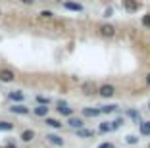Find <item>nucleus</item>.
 Listing matches in <instances>:
<instances>
[{"instance_id":"nucleus-1","label":"nucleus","mask_w":150,"mask_h":148,"mask_svg":"<svg viewBox=\"0 0 150 148\" xmlns=\"http://www.w3.org/2000/svg\"><path fill=\"white\" fill-rule=\"evenodd\" d=\"M16 81V71L12 67H2L0 69V83H13Z\"/></svg>"},{"instance_id":"nucleus-2","label":"nucleus","mask_w":150,"mask_h":148,"mask_svg":"<svg viewBox=\"0 0 150 148\" xmlns=\"http://www.w3.org/2000/svg\"><path fill=\"white\" fill-rule=\"evenodd\" d=\"M98 31H100V35L106 37V39L115 37V25H112V23H102V25L98 27Z\"/></svg>"},{"instance_id":"nucleus-3","label":"nucleus","mask_w":150,"mask_h":148,"mask_svg":"<svg viewBox=\"0 0 150 148\" xmlns=\"http://www.w3.org/2000/svg\"><path fill=\"white\" fill-rule=\"evenodd\" d=\"M8 110H10V113H13V115H27V113L31 112L23 102H19V104H12Z\"/></svg>"},{"instance_id":"nucleus-4","label":"nucleus","mask_w":150,"mask_h":148,"mask_svg":"<svg viewBox=\"0 0 150 148\" xmlns=\"http://www.w3.org/2000/svg\"><path fill=\"white\" fill-rule=\"evenodd\" d=\"M96 92L102 96V98H110V96L115 94V87H114V85H100Z\"/></svg>"},{"instance_id":"nucleus-5","label":"nucleus","mask_w":150,"mask_h":148,"mask_svg":"<svg viewBox=\"0 0 150 148\" xmlns=\"http://www.w3.org/2000/svg\"><path fill=\"white\" fill-rule=\"evenodd\" d=\"M56 110H58V113L67 115V118H71V115H73V108H71L67 102H62V100H60V102L56 104Z\"/></svg>"},{"instance_id":"nucleus-6","label":"nucleus","mask_w":150,"mask_h":148,"mask_svg":"<svg viewBox=\"0 0 150 148\" xmlns=\"http://www.w3.org/2000/svg\"><path fill=\"white\" fill-rule=\"evenodd\" d=\"M8 98L12 100V104H19V102L25 100V92H23V91H10Z\"/></svg>"},{"instance_id":"nucleus-7","label":"nucleus","mask_w":150,"mask_h":148,"mask_svg":"<svg viewBox=\"0 0 150 148\" xmlns=\"http://www.w3.org/2000/svg\"><path fill=\"white\" fill-rule=\"evenodd\" d=\"M48 112H50V108L44 106V104H37L35 108H33V113H35L37 118H48Z\"/></svg>"},{"instance_id":"nucleus-8","label":"nucleus","mask_w":150,"mask_h":148,"mask_svg":"<svg viewBox=\"0 0 150 148\" xmlns=\"http://www.w3.org/2000/svg\"><path fill=\"white\" fill-rule=\"evenodd\" d=\"M62 6L66 10H69V12H83V4H79V2H71V0H66V2H62Z\"/></svg>"},{"instance_id":"nucleus-9","label":"nucleus","mask_w":150,"mask_h":148,"mask_svg":"<svg viewBox=\"0 0 150 148\" xmlns=\"http://www.w3.org/2000/svg\"><path fill=\"white\" fill-rule=\"evenodd\" d=\"M46 140H48V142L52 144V146H64V142H66V140H64L60 135H54V133L46 135Z\"/></svg>"},{"instance_id":"nucleus-10","label":"nucleus","mask_w":150,"mask_h":148,"mask_svg":"<svg viewBox=\"0 0 150 148\" xmlns=\"http://www.w3.org/2000/svg\"><path fill=\"white\" fill-rule=\"evenodd\" d=\"M123 8H125V12H137L139 8H141V4H139L137 0H123Z\"/></svg>"},{"instance_id":"nucleus-11","label":"nucleus","mask_w":150,"mask_h":148,"mask_svg":"<svg viewBox=\"0 0 150 148\" xmlns=\"http://www.w3.org/2000/svg\"><path fill=\"white\" fill-rule=\"evenodd\" d=\"M16 129V123L8 121V119H0V133H10Z\"/></svg>"},{"instance_id":"nucleus-12","label":"nucleus","mask_w":150,"mask_h":148,"mask_svg":"<svg viewBox=\"0 0 150 148\" xmlns=\"http://www.w3.org/2000/svg\"><path fill=\"white\" fill-rule=\"evenodd\" d=\"M19 139H21L23 142H31V140L35 139V131H33V129H25V131H21Z\"/></svg>"},{"instance_id":"nucleus-13","label":"nucleus","mask_w":150,"mask_h":148,"mask_svg":"<svg viewBox=\"0 0 150 148\" xmlns=\"http://www.w3.org/2000/svg\"><path fill=\"white\" fill-rule=\"evenodd\" d=\"M44 125H48L50 129H60L64 123L60 119H54V118H44Z\"/></svg>"},{"instance_id":"nucleus-14","label":"nucleus","mask_w":150,"mask_h":148,"mask_svg":"<svg viewBox=\"0 0 150 148\" xmlns=\"http://www.w3.org/2000/svg\"><path fill=\"white\" fill-rule=\"evenodd\" d=\"M100 108H83V115L85 118H98L100 115Z\"/></svg>"},{"instance_id":"nucleus-15","label":"nucleus","mask_w":150,"mask_h":148,"mask_svg":"<svg viewBox=\"0 0 150 148\" xmlns=\"http://www.w3.org/2000/svg\"><path fill=\"white\" fill-rule=\"evenodd\" d=\"M67 123H69V127H73V129H81V127L85 125V121H83V119H79V118H69V119H67Z\"/></svg>"},{"instance_id":"nucleus-16","label":"nucleus","mask_w":150,"mask_h":148,"mask_svg":"<svg viewBox=\"0 0 150 148\" xmlns=\"http://www.w3.org/2000/svg\"><path fill=\"white\" fill-rule=\"evenodd\" d=\"M77 135H79L81 139H91V137L94 135V131H91V129H83V127H81V129H77Z\"/></svg>"},{"instance_id":"nucleus-17","label":"nucleus","mask_w":150,"mask_h":148,"mask_svg":"<svg viewBox=\"0 0 150 148\" xmlns=\"http://www.w3.org/2000/svg\"><path fill=\"white\" fill-rule=\"evenodd\" d=\"M139 127H141V135H150V121H141Z\"/></svg>"},{"instance_id":"nucleus-18","label":"nucleus","mask_w":150,"mask_h":148,"mask_svg":"<svg viewBox=\"0 0 150 148\" xmlns=\"http://www.w3.org/2000/svg\"><path fill=\"white\" fill-rule=\"evenodd\" d=\"M100 112L102 113H114V112H117V106L115 104H108V106H104V108H100Z\"/></svg>"},{"instance_id":"nucleus-19","label":"nucleus","mask_w":150,"mask_h":148,"mask_svg":"<svg viewBox=\"0 0 150 148\" xmlns=\"http://www.w3.org/2000/svg\"><path fill=\"white\" fill-rule=\"evenodd\" d=\"M39 18H42V19H52L54 18V12H50V10H40V12H39Z\"/></svg>"},{"instance_id":"nucleus-20","label":"nucleus","mask_w":150,"mask_h":148,"mask_svg":"<svg viewBox=\"0 0 150 148\" xmlns=\"http://www.w3.org/2000/svg\"><path fill=\"white\" fill-rule=\"evenodd\" d=\"M121 125H123V118H117V119H114V121H110V127H112V131L119 129Z\"/></svg>"},{"instance_id":"nucleus-21","label":"nucleus","mask_w":150,"mask_h":148,"mask_svg":"<svg viewBox=\"0 0 150 148\" xmlns=\"http://www.w3.org/2000/svg\"><path fill=\"white\" fill-rule=\"evenodd\" d=\"M37 104H44V106H48L50 104V98H48V96H37Z\"/></svg>"},{"instance_id":"nucleus-22","label":"nucleus","mask_w":150,"mask_h":148,"mask_svg":"<svg viewBox=\"0 0 150 148\" xmlns=\"http://www.w3.org/2000/svg\"><path fill=\"white\" fill-rule=\"evenodd\" d=\"M125 142H127V144H137L139 137L137 135H127V137H125Z\"/></svg>"},{"instance_id":"nucleus-23","label":"nucleus","mask_w":150,"mask_h":148,"mask_svg":"<svg viewBox=\"0 0 150 148\" xmlns=\"http://www.w3.org/2000/svg\"><path fill=\"white\" fill-rule=\"evenodd\" d=\"M98 131H100V133H110V131H112V127H110V123H100Z\"/></svg>"},{"instance_id":"nucleus-24","label":"nucleus","mask_w":150,"mask_h":148,"mask_svg":"<svg viewBox=\"0 0 150 148\" xmlns=\"http://www.w3.org/2000/svg\"><path fill=\"white\" fill-rule=\"evenodd\" d=\"M142 25H144V27H150V13L142 16Z\"/></svg>"},{"instance_id":"nucleus-25","label":"nucleus","mask_w":150,"mask_h":148,"mask_svg":"<svg viewBox=\"0 0 150 148\" xmlns=\"http://www.w3.org/2000/svg\"><path fill=\"white\" fill-rule=\"evenodd\" d=\"M83 91H85V94H93V92H91V91H93V85H91V83L83 85Z\"/></svg>"},{"instance_id":"nucleus-26","label":"nucleus","mask_w":150,"mask_h":148,"mask_svg":"<svg viewBox=\"0 0 150 148\" xmlns=\"http://www.w3.org/2000/svg\"><path fill=\"white\" fill-rule=\"evenodd\" d=\"M114 16V8H106V12H104V18H112Z\"/></svg>"},{"instance_id":"nucleus-27","label":"nucleus","mask_w":150,"mask_h":148,"mask_svg":"<svg viewBox=\"0 0 150 148\" xmlns=\"http://www.w3.org/2000/svg\"><path fill=\"white\" fill-rule=\"evenodd\" d=\"M19 2H21L23 6H33V4L37 2V0H19Z\"/></svg>"},{"instance_id":"nucleus-28","label":"nucleus","mask_w":150,"mask_h":148,"mask_svg":"<svg viewBox=\"0 0 150 148\" xmlns=\"http://www.w3.org/2000/svg\"><path fill=\"white\" fill-rule=\"evenodd\" d=\"M98 148H114V144H112V142H102Z\"/></svg>"},{"instance_id":"nucleus-29","label":"nucleus","mask_w":150,"mask_h":148,"mask_svg":"<svg viewBox=\"0 0 150 148\" xmlns=\"http://www.w3.org/2000/svg\"><path fill=\"white\" fill-rule=\"evenodd\" d=\"M4 148H18V146H16V144H6Z\"/></svg>"},{"instance_id":"nucleus-30","label":"nucleus","mask_w":150,"mask_h":148,"mask_svg":"<svg viewBox=\"0 0 150 148\" xmlns=\"http://www.w3.org/2000/svg\"><path fill=\"white\" fill-rule=\"evenodd\" d=\"M146 85H148V87H150V73L146 75Z\"/></svg>"},{"instance_id":"nucleus-31","label":"nucleus","mask_w":150,"mask_h":148,"mask_svg":"<svg viewBox=\"0 0 150 148\" xmlns=\"http://www.w3.org/2000/svg\"><path fill=\"white\" fill-rule=\"evenodd\" d=\"M0 19H2V8H0Z\"/></svg>"},{"instance_id":"nucleus-32","label":"nucleus","mask_w":150,"mask_h":148,"mask_svg":"<svg viewBox=\"0 0 150 148\" xmlns=\"http://www.w3.org/2000/svg\"><path fill=\"white\" fill-rule=\"evenodd\" d=\"M39 2H48V0H39Z\"/></svg>"},{"instance_id":"nucleus-33","label":"nucleus","mask_w":150,"mask_h":148,"mask_svg":"<svg viewBox=\"0 0 150 148\" xmlns=\"http://www.w3.org/2000/svg\"><path fill=\"white\" fill-rule=\"evenodd\" d=\"M148 148H150V144H148Z\"/></svg>"}]
</instances>
